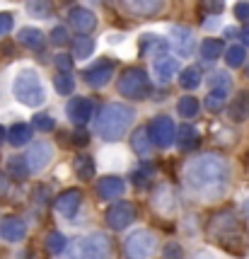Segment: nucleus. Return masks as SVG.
<instances>
[{
	"mask_svg": "<svg viewBox=\"0 0 249 259\" xmlns=\"http://www.w3.org/2000/svg\"><path fill=\"white\" fill-rule=\"evenodd\" d=\"M227 116L235 124L247 121L249 119V92H237V97L227 104Z\"/></svg>",
	"mask_w": 249,
	"mask_h": 259,
	"instance_id": "nucleus-23",
	"label": "nucleus"
},
{
	"mask_svg": "<svg viewBox=\"0 0 249 259\" xmlns=\"http://www.w3.org/2000/svg\"><path fill=\"white\" fill-rule=\"evenodd\" d=\"M177 112H179L181 119H193L196 114H198V100H193V97H181L177 102Z\"/></svg>",
	"mask_w": 249,
	"mask_h": 259,
	"instance_id": "nucleus-37",
	"label": "nucleus"
},
{
	"mask_svg": "<svg viewBox=\"0 0 249 259\" xmlns=\"http://www.w3.org/2000/svg\"><path fill=\"white\" fill-rule=\"evenodd\" d=\"M208 237L220 242L227 252H235V254L244 247V228L232 211L213 215V221L208 223Z\"/></svg>",
	"mask_w": 249,
	"mask_h": 259,
	"instance_id": "nucleus-3",
	"label": "nucleus"
},
{
	"mask_svg": "<svg viewBox=\"0 0 249 259\" xmlns=\"http://www.w3.org/2000/svg\"><path fill=\"white\" fill-rule=\"evenodd\" d=\"M114 61L112 58H99L97 63H92L90 68H85V80H87V85L92 88H97V90H102L104 85H109V80L114 78Z\"/></svg>",
	"mask_w": 249,
	"mask_h": 259,
	"instance_id": "nucleus-12",
	"label": "nucleus"
},
{
	"mask_svg": "<svg viewBox=\"0 0 249 259\" xmlns=\"http://www.w3.org/2000/svg\"><path fill=\"white\" fill-rule=\"evenodd\" d=\"M92 112H94V102L87 100V97H73L66 107V114L68 119L75 126H85L92 119Z\"/></svg>",
	"mask_w": 249,
	"mask_h": 259,
	"instance_id": "nucleus-13",
	"label": "nucleus"
},
{
	"mask_svg": "<svg viewBox=\"0 0 249 259\" xmlns=\"http://www.w3.org/2000/svg\"><path fill=\"white\" fill-rule=\"evenodd\" d=\"M235 17L239 22H249V3H237L235 5Z\"/></svg>",
	"mask_w": 249,
	"mask_h": 259,
	"instance_id": "nucleus-46",
	"label": "nucleus"
},
{
	"mask_svg": "<svg viewBox=\"0 0 249 259\" xmlns=\"http://www.w3.org/2000/svg\"><path fill=\"white\" fill-rule=\"evenodd\" d=\"M136 121V109L128 107V104H121V102H107L99 114H97V134L102 141L107 143H116L121 141L128 131V126Z\"/></svg>",
	"mask_w": 249,
	"mask_h": 259,
	"instance_id": "nucleus-2",
	"label": "nucleus"
},
{
	"mask_svg": "<svg viewBox=\"0 0 249 259\" xmlns=\"http://www.w3.org/2000/svg\"><path fill=\"white\" fill-rule=\"evenodd\" d=\"M112 242L104 233H90L80 240V259H109Z\"/></svg>",
	"mask_w": 249,
	"mask_h": 259,
	"instance_id": "nucleus-9",
	"label": "nucleus"
},
{
	"mask_svg": "<svg viewBox=\"0 0 249 259\" xmlns=\"http://www.w3.org/2000/svg\"><path fill=\"white\" fill-rule=\"evenodd\" d=\"M12 95H15V100L27 104V107H41L46 102L44 82L39 78V73L32 70V68H22V70L15 75Z\"/></svg>",
	"mask_w": 249,
	"mask_h": 259,
	"instance_id": "nucleus-4",
	"label": "nucleus"
},
{
	"mask_svg": "<svg viewBox=\"0 0 249 259\" xmlns=\"http://www.w3.org/2000/svg\"><path fill=\"white\" fill-rule=\"evenodd\" d=\"M239 39H242V44H244V49H247V46H249V24H244V27H242Z\"/></svg>",
	"mask_w": 249,
	"mask_h": 259,
	"instance_id": "nucleus-51",
	"label": "nucleus"
},
{
	"mask_svg": "<svg viewBox=\"0 0 249 259\" xmlns=\"http://www.w3.org/2000/svg\"><path fill=\"white\" fill-rule=\"evenodd\" d=\"M51 44H54V46L70 44V34H68V29H66L63 24H58V27H54V29H51Z\"/></svg>",
	"mask_w": 249,
	"mask_h": 259,
	"instance_id": "nucleus-41",
	"label": "nucleus"
},
{
	"mask_svg": "<svg viewBox=\"0 0 249 259\" xmlns=\"http://www.w3.org/2000/svg\"><path fill=\"white\" fill-rule=\"evenodd\" d=\"M54 88H56L58 95L68 97V95H73V90H75V80H73L70 73H58L56 78H54Z\"/></svg>",
	"mask_w": 249,
	"mask_h": 259,
	"instance_id": "nucleus-35",
	"label": "nucleus"
},
{
	"mask_svg": "<svg viewBox=\"0 0 249 259\" xmlns=\"http://www.w3.org/2000/svg\"><path fill=\"white\" fill-rule=\"evenodd\" d=\"M54 63L58 66L61 73H70V68H73V58H70V54H56Z\"/></svg>",
	"mask_w": 249,
	"mask_h": 259,
	"instance_id": "nucleus-44",
	"label": "nucleus"
},
{
	"mask_svg": "<svg viewBox=\"0 0 249 259\" xmlns=\"http://www.w3.org/2000/svg\"><path fill=\"white\" fill-rule=\"evenodd\" d=\"M201 80H204V75H201V68L189 66L186 70H181L179 85L184 88V90H196V88L201 85Z\"/></svg>",
	"mask_w": 249,
	"mask_h": 259,
	"instance_id": "nucleus-29",
	"label": "nucleus"
},
{
	"mask_svg": "<svg viewBox=\"0 0 249 259\" xmlns=\"http://www.w3.org/2000/svg\"><path fill=\"white\" fill-rule=\"evenodd\" d=\"M5 187H8V180L3 177V172H0V194L5 192Z\"/></svg>",
	"mask_w": 249,
	"mask_h": 259,
	"instance_id": "nucleus-53",
	"label": "nucleus"
},
{
	"mask_svg": "<svg viewBox=\"0 0 249 259\" xmlns=\"http://www.w3.org/2000/svg\"><path fill=\"white\" fill-rule=\"evenodd\" d=\"M73 138H75V141H73L75 146H87V143H90V134H87V131H85L82 126H80L78 131L73 134Z\"/></svg>",
	"mask_w": 249,
	"mask_h": 259,
	"instance_id": "nucleus-48",
	"label": "nucleus"
},
{
	"mask_svg": "<svg viewBox=\"0 0 249 259\" xmlns=\"http://www.w3.org/2000/svg\"><path fill=\"white\" fill-rule=\"evenodd\" d=\"M170 46L177 51L179 58H189L193 54V49H196V36H193V32L189 27L174 24L170 29Z\"/></svg>",
	"mask_w": 249,
	"mask_h": 259,
	"instance_id": "nucleus-11",
	"label": "nucleus"
},
{
	"mask_svg": "<svg viewBox=\"0 0 249 259\" xmlns=\"http://www.w3.org/2000/svg\"><path fill=\"white\" fill-rule=\"evenodd\" d=\"M138 218V208L131 201H114L104 211V223L112 230H126Z\"/></svg>",
	"mask_w": 249,
	"mask_h": 259,
	"instance_id": "nucleus-7",
	"label": "nucleus"
},
{
	"mask_svg": "<svg viewBox=\"0 0 249 259\" xmlns=\"http://www.w3.org/2000/svg\"><path fill=\"white\" fill-rule=\"evenodd\" d=\"M32 128L36 131H54L56 128V119L51 116V114H34V119H32Z\"/></svg>",
	"mask_w": 249,
	"mask_h": 259,
	"instance_id": "nucleus-39",
	"label": "nucleus"
},
{
	"mask_svg": "<svg viewBox=\"0 0 249 259\" xmlns=\"http://www.w3.org/2000/svg\"><path fill=\"white\" fill-rule=\"evenodd\" d=\"M174 143L179 146V150H184V153H189V150H196L198 148V143H201V134L196 131V126L193 124H184L177 128V138H174Z\"/></svg>",
	"mask_w": 249,
	"mask_h": 259,
	"instance_id": "nucleus-21",
	"label": "nucleus"
},
{
	"mask_svg": "<svg viewBox=\"0 0 249 259\" xmlns=\"http://www.w3.org/2000/svg\"><path fill=\"white\" fill-rule=\"evenodd\" d=\"M201 8L206 15H220L225 10V0H201Z\"/></svg>",
	"mask_w": 249,
	"mask_h": 259,
	"instance_id": "nucleus-42",
	"label": "nucleus"
},
{
	"mask_svg": "<svg viewBox=\"0 0 249 259\" xmlns=\"http://www.w3.org/2000/svg\"><path fill=\"white\" fill-rule=\"evenodd\" d=\"M124 8L138 17H153L165 8V0H121Z\"/></svg>",
	"mask_w": 249,
	"mask_h": 259,
	"instance_id": "nucleus-20",
	"label": "nucleus"
},
{
	"mask_svg": "<svg viewBox=\"0 0 249 259\" xmlns=\"http://www.w3.org/2000/svg\"><path fill=\"white\" fill-rule=\"evenodd\" d=\"M218 24H220V20H218V15H211V17H206V22H204V27L206 29H218Z\"/></svg>",
	"mask_w": 249,
	"mask_h": 259,
	"instance_id": "nucleus-50",
	"label": "nucleus"
},
{
	"mask_svg": "<svg viewBox=\"0 0 249 259\" xmlns=\"http://www.w3.org/2000/svg\"><path fill=\"white\" fill-rule=\"evenodd\" d=\"M0 237L8 240V242H12V245L22 242L24 237H27V223H24L22 218H17V215L5 218V221L0 223Z\"/></svg>",
	"mask_w": 249,
	"mask_h": 259,
	"instance_id": "nucleus-19",
	"label": "nucleus"
},
{
	"mask_svg": "<svg viewBox=\"0 0 249 259\" xmlns=\"http://www.w3.org/2000/svg\"><path fill=\"white\" fill-rule=\"evenodd\" d=\"M3 141H8V131H5V128L0 126V143H3Z\"/></svg>",
	"mask_w": 249,
	"mask_h": 259,
	"instance_id": "nucleus-54",
	"label": "nucleus"
},
{
	"mask_svg": "<svg viewBox=\"0 0 249 259\" xmlns=\"http://www.w3.org/2000/svg\"><path fill=\"white\" fill-rule=\"evenodd\" d=\"M131 148H133V153L140 155V158H147V155L153 153V141H150V136H147L145 126H140V128L133 131V136H131Z\"/></svg>",
	"mask_w": 249,
	"mask_h": 259,
	"instance_id": "nucleus-25",
	"label": "nucleus"
},
{
	"mask_svg": "<svg viewBox=\"0 0 249 259\" xmlns=\"http://www.w3.org/2000/svg\"><path fill=\"white\" fill-rule=\"evenodd\" d=\"M92 51H94V41H92L90 36H78L75 41H73V54H75V58H90Z\"/></svg>",
	"mask_w": 249,
	"mask_h": 259,
	"instance_id": "nucleus-36",
	"label": "nucleus"
},
{
	"mask_svg": "<svg viewBox=\"0 0 249 259\" xmlns=\"http://www.w3.org/2000/svg\"><path fill=\"white\" fill-rule=\"evenodd\" d=\"M223 56H225V63L230 68H239L244 66V61H247V49L242 44H232L223 51Z\"/></svg>",
	"mask_w": 249,
	"mask_h": 259,
	"instance_id": "nucleus-28",
	"label": "nucleus"
},
{
	"mask_svg": "<svg viewBox=\"0 0 249 259\" xmlns=\"http://www.w3.org/2000/svg\"><path fill=\"white\" fill-rule=\"evenodd\" d=\"M208 85H211V90L213 92H223V95H227L230 88H232V78L227 75L225 70H215L213 75L208 78Z\"/></svg>",
	"mask_w": 249,
	"mask_h": 259,
	"instance_id": "nucleus-32",
	"label": "nucleus"
},
{
	"mask_svg": "<svg viewBox=\"0 0 249 259\" xmlns=\"http://www.w3.org/2000/svg\"><path fill=\"white\" fill-rule=\"evenodd\" d=\"M242 215H244V218H249V199H244V201H242Z\"/></svg>",
	"mask_w": 249,
	"mask_h": 259,
	"instance_id": "nucleus-52",
	"label": "nucleus"
},
{
	"mask_svg": "<svg viewBox=\"0 0 249 259\" xmlns=\"http://www.w3.org/2000/svg\"><path fill=\"white\" fill-rule=\"evenodd\" d=\"M206 109H208V112H220V109H225V95L211 90L206 95Z\"/></svg>",
	"mask_w": 249,
	"mask_h": 259,
	"instance_id": "nucleus-40",
	"label": "nucleus"
},
{
	"mask_svg": "<svg viewBox=\"0 0 249 259\" xmlns=\"http://www.w3.org/2000/svg\"><path fill=\"white\" fill-rule=\"evenodd\" d=\"M155 249H158V237L150 230H136L124 242L126 259H150Z\"/></svg>",
	"mask_w": 249,
	"mask_h": 259,
	"instance_id": "nucleus-6",
	"label": "nucleus"
},
{
	"mask_svg": "<svg viewBox=\"0 0 249 259\" xmlns=\"http://www.w3.org/2000/svg\"><path fill=\"white\" fill-rule=\"evenodd\" d=\"M17 44H22L24 49H29V51H44L46 36H44V32L36 29V27H24V29H20V34H17Z\"/></svg>",
	"mask_w": 249,
	"mask_h": 259,
	"instance_id": "nucleus-22",
	"label": "nucleus"
},
{
	"mask_svg": "<svg viewBox=\"0 0 249 259\" xmlns=\"http://www.w3.org/2000/svg\"><path fill=\"white\" fill-rule=\"evenodd\" d=\"M126 192V182L121 177H116V175H107L102 180L97 182V196L104 199V201H116V199H121Z\"/></svg>",
	"mask_w": 249,
	"mask_h": 259,
	"instance_id": "nucleus-17",
	"label": "nucleus"
},
{
	"mask_svg": "<svg viewBox=\"0 0 249 259\" xmlns=\"http://www.w3.org/2000/svg\"><path fill=\"white\" fill-rule=\"evenodd\" d=\"M138 44H140V54H143V56H153V54L162 56V54H167V49H170L167 39L160 36V34H143Z\"/></svg>",
	"mask_w": 249,
	"mask_h": 259,
	"instance_id": "nucleus-24",
	"label": "nucleus"
},
{
	"mask_svg": "<svg viewBox=\"0 0 249 259\" xmlns=\"http://www.w3.org/2000/svg\"><path fill=\"white\" fill-rule=\"evenodd\" d=\"M12 24H15V17L10 12H0V36L12 32Z\"/></svg>",
	"mask_w": 249,
	"mask_h": 259,
	"instance_id": "nucleus-45",
	"label": "nucleus"
},
{
	"mask_svg": "<svg viewBox=\"0 0 249 259\" xmlns=\"http://www.w3.org/2000/svg\"><path fill=\"white\" fill-rule=\"evenodd\" d=\"M181 180L186 192L191 194L196 201L201 203H215L225 199L230 189V165L225 158L206 153L193 160H186L181 169Z\"/></svg>",
	"mask_w": 249,
	"mask_h": 259,
	"instance_id": "nucleus-1",
	"label": "nucleus"
},
{
	"mask_svg": "<svg viewBox=\"0 0 249 259\" xmlns=\"http://www.w3.org/2000/svg\"><path fill=\"white\" fill-rule=\"evenodd\" d=\"M68 24L80 34H90L97 29V15L87 8H73L68 10Z\"/></svg>",
	"mask_w": 249,
	"mask_h": 259,
	"instance_id": "nucleus-16",
	"label": "nucleus"
},
{
	"mask_svg": "<svg viewBox=\"0 0 249 259\" xmlns=\"http://www.w3.org/2000/svg\"><path fill=\"white\" fill-rule=\"evenodd\" d=\"M223 51H225V46H223V41H218V39H206L204 44H201L204 61H218V58L223 56Z\"/></svg>",
	"mask_w": 249,
	"mask_h": 259,
	"instance_id": "nucleus-33",
	"label": "nucleus"
},
{
	"mask_svg": "<svg viewBox=\"0 0 249 259\" xmlns=\"http://www.w3.org/2000/svg\"><path fill=\"white\" fill-rule=\"evenodd\" d=\"M8 172H10L12 180H17V182H24L32 175L29 167H27V162H24V158H20V155H12V158L8 160Z\"/></svg>",
	"mask_w": 249,
	"mask_h": 259,
	"instance_id": "nucleus-30",
	"label": "nucleus"
},
{
	"mask_svg": "<svg viewBox=\"0 0 249 259\" xmlns=\"http://www.w3.org/2000/svg\"><path fill=\"white\" fill-rule=\"evenodd\" d=\"M54 160V146L48 141H36L29 146L27 155H24V162L29 172H41V169L48 167V162Z\"/></svg>",
	"mask_w": 249,
	"mask_h": 259,
	"instance_id": "nucleus-10",
	"label": "nucleus"
},
{
	"mask_svg": "<svg viewBox=\"0 0 249 259\" xmlns=\"http://www.w3.org/2000/svg\"><path fill=\"white\" fill-rule=\"evenodd\" d=\"M193 259H213L211 254H198V257H193Z\"/></svg>",
	"mask_w": 249,
	"mask_h": 259,
	"instance_id": "nucleus-55",
	"label": "nucleus"
},
{
	"mask_svg": "<svg viewBox=\"0 0 249 259\" xmlns=\"http://www.w3.org/2000/svg\"><path fill=\"white\" fill-rule=\"evenodd\" d=\"M80 203H82V192H80V189H66V192H63V194H61V196L56 199L54 208H56V211L63 215V218L73 221V218L78 215Z\"/></svg>",
	"mask_w": 249,
	"mask_h": 259,
	"instance_id": "nucleus-15",
	"label": "nucleus"
},
{
	"mask_svg": "<svg viewBox=\"0 0 249 259\" xmlns=\"http://www.w3.org/2000/svg\"><path fill=\"white\" fill-rule=\"evenodd\" d=\"M116 90H119V95L126 97V100L140 102L153 92V85H150L147 73L143 70V68H128V70H124V73L119 75Z\"/></svg>",
	"mask_w": 249,
	"mask_h": 259,
	"instance_id": "nucleus-5",
	"label": "nucleus"
},
{
	"mask_svg": "<svg viewBox=\"0 0 249 259\" xmlns=\"http://www.w3.org/2000/svg\"><path fill=\"white\" fill-rule=\"evenodd\" d=\"M32 141V126L29 124H12L10 128H8V143L10 146H15V148H22V146H27Z\"/></svg>",
	"mask_w": 249,
	"mask_h": 259,
	"instance_id": "nucleus-26",
	"label": "nucleus"
},
{
	"mask_svg": "<svg viewBox=\"0 0 249 259\" xmlns=\"http://www.w3.org/2000/svg\"><path fill=\"white\" fill-rule=\"evenodd\" d=\"M61 254H63V259H80V242H70V247L66 245Z\"/></svg>",
	"mask_w": 249,
	"mask_h": 259,
	"instance_id": "nucleus-47",
	"label": "nucleus"
},
{
	"mask_svg": "<svg viewBox=\"0 0 249 259\" xmlns=\"http://www.w3.org/2000/svg\"><path fill=\"white\" fill-rule=\"evenodd\" d=\"M177 70H179V61L174 56H158L155 58V63H153V75L158 80L160 85H167L172 82V78L177 75Z\"/></svg>",
	"mask_w": 249,
	"mask_h": 259,
	"instance_id": "nucleus-18",
	"label": "nucleus"
},
{
	"mask_svg": "<svg viewBox=\"0 0 249 259\" xmlns=\"http://www.w3.org/2000/svg\"><path fill=\"white\" fill-rule=\"evenodd\" d=\"M184 257V249L177 242H167L165 249H162V259H181Z\"/></svg>",
	"mask_w": 249,
	"mask_h": 259,
	"instance_id": "nucleus-43",
	"label": "nucleus"
},
{
	"mask_svg": "<svg viewBox=\"0 0 249 259\" xmlns=\"http://www.w3.org/2000/svg\"><path fill=\"white\" fill-rule=\"evenodd\" d=\"M94 169H97L94 167V158H90V155H78V158L73 160V172L82 182H90L94 177Z\"/></svg>",
	"mask_w": 249,
	"mask_h": 259,
	"instance_id": "nucleus-27",
	"label": "nucleus"
},
{
	"mask_svg": "<svg viewBox=\"0 0 249 259\" xmlns=\"http://www.w3.org/2000/svg\"><path fill=\"white\" fill-rule=\"evenodd\" d=\"M27 12L36 20H46L54 12V3L51 0H27Z\"/></svg>",
	"mask_w": 249,
	"mask_h": 259,
	"instance_id": "nucleus-31",
	"label": "nucleus"
},
{
	"mask_svg": "<svg viewBox=\"0 0 249 259\" xmlns=\"http://www.w3.org/2000/svg\"><path fill=\"white\" fill-rule=\"evenodd\" d=\"M244 73H247V78H249V61L244 63Z\"/></svg>",
	"mask_w": 249,
	"mask_h": 259,
	"instance_id": "nucleus-56",
	"label": "nucleus"
},
{
	"mask_svg": "<svg viewBox=\"0 0 249 259\" xmlns=\"http://www.w3.org/2000/svg\"><path fill=\"white\" fill-rule=\"evenodd\" d=\"M68 245V237L63 235V233H58V230H51L48 235H46V249L51 252V254H61L63 249Z\"/></svg>",
	"mask_w": 249,
	"mask_h": 259,
	"instance_id": "nucleus-34",
	"label": "nucleus"
},
{
	"mask_svg": "<svg viewBox=\"0 0 249 259\" xmlns=\"http://www.w3.org/2000/svg\"><path fill=\"white\" fill-rule=\"evenodd\" d=\"M147 128V136L153 141V146L158 148H172L174 146V138H177V126L170 116H155Z\"/></svg>",
	"mask_w": 249,
	"mask_h": 259,
	"instance_id": "nucleus-8",
	"label": "nucleus"
},
{
	"mask_svg": "<svg viewBox=\"0 0 249 259\" xmlns=\"http://www.w3.org/2000/svg\"><path fill=\"white\" fill-rule=\"evenodd\" d=\"M153 208H155L162 218L174 215V211H177V199H174V192H172L170 184H160L158 189L153 192Z\"/></svg>",
	"mask_w": 249,
	"mask_h": 259,
	"instance_id": "nucleus-14",
	"label": "nucleus"
},
{
	"mask_svg": "<svg viewBox=\"0 0 249 259\" xmlns=\"http://www.w3.org/2000/svg\"><path fill=\"white\" fill-rule=\"evenodd\" d=\"M48 194H51V189L48 187H39L34 192V196H36V203H44L46 199H48Z\"/></svg>",
	"mask_w": 249,
	"mask_h": 259,
	"instance_id": "nucleus-49",
	"label": "nucleus"
},
{
	"mask_svg": "<svg viewBox=\"0 0 249 259\" xmlns=\"http://www.w3.org/2000/svg\"><path fill=\"white\" fill-rule=\"evenodd\" d=\"M153 175H155V167H153V165H147V162H143V165L133 172V184L143 189V187L150 184V177H153Z\"/></svg>",
	"mask_w": 249,
	"mask_h": 259,
	"instance_id": "nucleus-38",
	"label": "nucleus"
}]
</instances>
